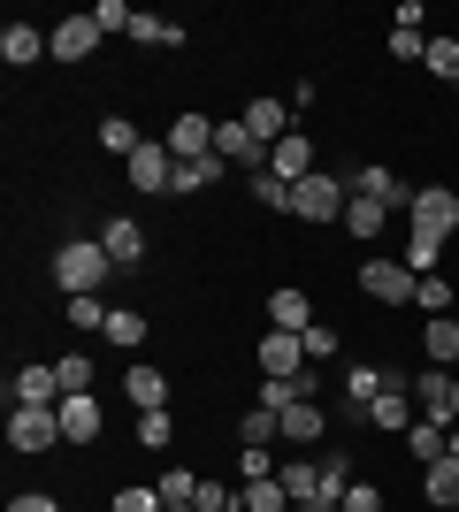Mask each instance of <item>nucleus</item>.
<instances>
[{"instance_id":"f257e3e1","label":"nucleus","mask_w":459,"mask_h":512,"mask_svg":"<svg viewBox=\"0 0 459 512\" xmlns=\"http://www.w3.org/2000/svg\"><path fill=\"white\" fill-rule=\"evenodd\" d=\"M108 276H123V268L108 260V245H100V237H77V245H62V253H54V283H62L69 299H85V291H100Z\"/></svg>"},{"instance_id":"f03ea898","label":"nucleus","mask_w":459,"mask_h":512,"mask_svg":"<svg viewBox=\"0 0 459 512\" xmlns=\"http://www.w3.org/2000/svg\"><path fill=\"white\" fill-rule=\"evenodd\" d=\"M360 291H368L375 306H414L421 276L406 268V260H391V253H368V260H360Z\"/></svg>"},{"instance_id":"7ed1b4c3","label":"nucleus","mask_w":459,"mask_h":512,"mask_svg":"<svg viewBox=\"0 0 459 512\" xmlns=\"http://www.w3.org/2000/svg\"><path fill=\"white\" fill-rule=\"evenodd\" d=\"M345 176H299V184H291V214H299V222H345Z\"/></svg>"},{"instance_id":"20e7f679","label":"nucleus","mask_w":459,"mask_h":512,"mask_svg":"<svg viewBox=\"0 0 459 512\" xmlns=\"http://www.w3.org/2000/svg\"><path fill=\"white\" fill-rule=\"evenodd\" d=\"M8 444L23 459H46V451L62 444V413L54 406H8Z\"/></svg>"},{"instance_id":"39448f33","label":"nucleus","mask_w":459,"mask_h":512,"mask_svg":"<svg viewBox=\"0 0 459 512\" xmlns=\"http://www.w3.org/2000/svg\"><path fill=\"white\" fill-rule=\"evenodd\" d=\"M406 230L414 237H452L459 230V192H444V184H429V192H414V207H406Z\"/></svg>"},{"instance_id":"423d86ee","label":"nucleus","mask_w":459,"mask_h":512,"mask_svg":"<svg viewBox=\"0 0 459 512\" xmlns=\"http://www.w3.org/2000/svg\"><path fill=\"white\" fill-rule=\"evenodd\" d=\"M123 169H131V192H138V199L169 192V184H176V153H169V138H146V146H138Z\"/></svg>"},{"instance_id":"0eeeda50","label":"nucleus","mask_w":459,"mask_h":512,"mask_svg":"<svg viewBox=\"0 0 459 512\" xmlns=\"http://www.w3.org/2000/svg\"><path fill=\"white\" fill-rule=\"evenodd\" d=\"M100 39H108V31H100L92 16H62L54 31H46V46H54V62H92V54H100Z\"/></svg>"},{"instance_id":"6e6552de","label":"nucleus","mask_w":459,"mask_h":512,"mask_svg":"<svg viewBox=\"0 0 459 512\" xmlns=\"http://www.w3.org/2000/svg\"><path fill=\"white\" fill-rule=\"evenodd\" d=\"M238 123L253 130L268 153H276V146L291 138V100H268V92H261V100H245V107H238Z\"/></svg>"},{"instance_id":"1a4fd4ad","label":"nucleus","mask_w":459,"mask_h":512,"mask_svg":"<svg viewBox=\"0 0 459 512\" xmlns=\"http://www.w3.org/2000/svg\"><path fill=\"white\" fill-rule=\"evenodd\" d=\"M261 375H276V383H299L306 375V344L291 329H261Z\"/></svg>"},{"instance_id":"9d476101","label":"nucleus","mask_w":459,"mask_h":512,"mask_svg":"<svg viewBox=\"0 0 459 512\" xmlns=\"http://www.w3.org/2000/svg\"><path fill=\"white\" fill-rule=\"evenodd\" d=\"M215 153L230 161V169H245V176H253V169H268V146H261V138H253V130L238 123V115H230V123H215Z\"/></svg>"},{"instance_id":"9b49d317","label":"nucleus","mask_w":459,"mask_h":512,"mask_svg":"<svg viewBox=\"0 0 459 512\" xmlns=\"http://www.w3.org/2000/svg\"><path fill=\"white\" fill-rule=\"evenodd\" d=\"M414 406H421V421L452 428V367H421L414 375Z\"/></svg>"},{"instance_id":"f8f14e48","label":"nucleus","mask_w":459,"mask_h":512,"mask_svg":"<svg viewBox=\"0 0 459 512\" xmlns=\"http://www.w3.org/2000/svg\"><path fill=\"white\" fill-rule=\"evenodd\" d=\"M100 245H108L115 268H138V260H146V230H138V214H108V222H100Z\"/></svg>"},{"instance_id":"ddd939ff","label":"nucleus","mask_w":459,"mask_h":512,"mask_svg":"<svg viewBox=\"0 0 459 512\" xmlns=\"http://www.w3.org/2000/svg\"><path fill=\"white\" fill-rule=\"evenodd\" d=\"M0 62H8V69H31V62H54V46H46L39 23H8V31H0Z\"/></svg>"},{"instance_id":"4468645a","label":"nucleus","mask_w":459,"mask_h":512,"mask_svg":"<svg viewBox=\"0 0 459 512\" xmlns=\"http://www.w3.org/2000/svg\"><path fill=\"white\" fill-rule=\"evenodd\" d=\"M268 329H291V337H306V329H314V299H306L299 283L268 291Z\"/></svg>"},{"instance_id":"2eb2a0df","label":"nucleus","mask_w":459,"mask_h":512,"mask_svg":"<svg viewBox=\"0 0 459 512\" xmlns=\"http://www.w3.org/2000/svg\"><path fill=\"white\" fill-rule=\"evenodd\" d=\"M169 153L176 161H207V153H215V123H207V115H176L169 123Z\"/></svg>"},{"instance_id":"dca6fc26","label":"nucleus","mask_w":459,"mask_h":512,"mask_svg":"<svg viewBox=\"0 0 459 512\" xmlns=\"http://www.w3.org/2000/svg\"><path fill=\"white\" fill-rule=\"evenodd\" d=\"M62 444H92V436H100V398H92V390H77V398H62Z\"/></svg>"},{"instance_id":"f3484780","label":"nucleus","mask_w":459,"mask_h":512,"mask_svg":"<svg viewBox=\"0 0 459 512\" xmlns=\"http://www.w3.org/2000/svg\"><path fill=\"white\" fill-rule=\"evenodd\" d=\"M8 406H62V375H54V360H46V367H23L16 390H8Z\"/></svg>"},{"instance_id":"a211bd4d","label":"nucleus","mask_w":459,"mask_h":512,"mask_svg":"<svg viewBox=\"0 0 459 512\" xmlns=\"http://www.w3.org/2000/svg\"><path fill=\"white\" fill-rule=\"evenodd\" d=\"M123 390H131V406H138V413H169V375H161V367H138V360H131Z\"/></svg>"},{"instance_id":"6ab92c4d","label":"nucleus","mask_w":459,"mask_h":512,"mask_svg":"<svg viewBox=\"0 0 459 512\" xmlns=\"http://www.w3.org/2000/svg\"><path fill=\"white\" fill-rule=\"evenodd\" d=\"M391 222H398V214L383 207V199H345V230L360 237V245H375V237L391 230Z\"/></svg>"},{"instance_id":"aec40b11","label":"nucleus","mask_w":459,"mask_h":512,"mask_svg":"<svg viewBox=\"0 0 459 512\" xmlns=\"http://www.w3.org/2000/svg\"><path fill=\"white\" fill-rule=\"evenodd\" d=\"M268 169L284 176V184H299V176H314V138H306V130H291L284 146L268 153Z\"/></svg>"},{"instance_id":"412c9836","label":"nucleus","mask_w":459,"mask_h":512,"mask_svg":"<svg viewBox=\"0 0 459 512\" xmlns=\"http://www.w3.org/2000/svg\"><path fill=\"white\" fill-rule=\"evenodd\" d=\"M421 497L437 512H459V459H437V467H421Z\"/></svg>"},{"instance_id":"4be33fe9","label":"nucleus","mask_w":459,"mask_h":512,"mask_svg":"<svg viewBox=\"0 0 459 512\" xmlns=\"http://www.w3.org/2000/svg\"><path fill=\"white\" fill-rule=\"evenodd\" d=\"M352 482H360V474H352V451H322V490L314 497H322V505H345Z\"/></svg>"},{"instance_id":"5701e85b","label":"nucleus","mask_w":459,"mask_h":512,"mask_svg":"<svg viewBox=\"0 0 459 512\" xmlns=\"http://www.w3.org/2000/svg\"><path fill=\"white\" fill-rule=\"evenodd\" d=\"M421 352H429V367H459V321L452 314L429 321V329H421Z\"/></svg>"},{"instance_id":"b1692460","label":"nucleus","mask_w":459,"mask_h":512,"mask_svg":"<svg viewBox=\"0 0 459 512\" xmlns=\"http://www.w3.org/2000/svg\"><path fill=\"white\" fill-rule=\"evenodd\" d=\"M284 444H322V406H314V398L284 406Z\"/></svg>"},{"instance_id":"393cba45","label":"nucleus","mask_w":459,"mask_h":512,"mask_svg":"<svg viewBox=\"0 0 459 512\" xmlns=\"http://www.w3.org/2000/svg\"><path fill=\"white\" fill-rule=\"evenodd\" d=\"M444 444H452V428H437V421H414V428H406V451H414L421 467H437Z\"/></svg>"},{"instance_id":"a878e982","label":"nucleus","mask_w":459,"mask_h":512,"mask_svg":"<svg viewBox=\"0 0 459 512\" xmlns=\"http://www.w3.org/2000/svg\"><path fill=\"white\" fill-rule=\"evenodd\" d=\"M100 146H108L115 161H131V153L146 146V138H138V123H131V115H100Z\"/></svg>"},{"instance_id":"bb28decb","label":"nucleus","mask_w":459,"mask_h":512,"mask_svg":"<svg viewBox=\"0 0 459 512\" xmlns=\"http://www.w3.org/2000/svg\"><path fill=\"white\" fill-rule=\"evenodd\" d=\"M276 482L291 490V505H306V497L322 490V459H291V467H276Z\"/></svg>"},{"instance_id":"cd10ccee","label":"nucleus","mask_w":459,"mask_h":512,"mask_svg":"<svg viewBox=\"0 0 459 512\" xmlns=\"http://www.w3.org/2000/svg\"><path fill=\"white\" fill-rule=\"evenodd\" d=\"M238 505H245V512H291V490L276 482V474H268V482H245Z\"/></svg>"},{"instance_id":"c85d7f7f","label":"nucleus","mask_w":459,"mask_h":512,"mask_svg":"<svg viewBox=\"0 0 459 512\" xmlns=\"http://www.w3.org/2000/svg\"><path fill=\"white\" fill-rule=\"evenodd\" d=\"M100 337H108V344H123V352H138V344H146V314H131V306H115Z\"/></svg>"},{"instance_id":"c756f323","label":"nucleus","mask_w":459,"mask_h":512,"mask_svg":"<svg viewBox=\"0 0 459 512\" xmlns=\"http://www.w3.org/2000/svg\"><path fill=\"white\" fill-rule=\"evenodd\" d=\"M253 207H276V214H291V184L276 169H253Z\"/></svg>"},{"instance_id":"7c9ffc66","label":"nucleus","mask_w":459,"mask_h":512,"mask_svg":"<svg viewBox=\"0 0 459 512\" xmlns=\"http://www.w3.org/2000/svg\"><path fill=\"white\" fill-rule=\"evenodd\" d=\"M421 62H429V77H444V85L459 92V39H429V54H421Z\"/></svg>"},{"instance_id":"2f4dec72","label":"nucleus","mask_w":459,"mask_h":512,"mask_svg":"<svg viewBox=\"0 0 459 512\" xmlns=\"http://www.w3.org/2000/svg\"><path fill=\"white\" fill-rule=\"evenodd\" d=\"M414 306H421V314H429V321H444V314H452V283H444V276H421Z\"/></svg>"},{"instance_id":"473e14b6","label":"nucleus","mask_w":459,"mask_h":512,"mask_svg":"<svg viewBox=\"0 0 459 512\" xmlns=\"http://www.w3.org/2000/svg\"><path fill=\"white\" fill-rule=\"evenodd\" d=\"M54 375H62V398L92 390V360H85V352H62V360H54Z\"/></svg>"},{"instance_id":"72a5a7b5","label":"nucleus","mask_w":459,"mask_h":512,"mask_svg":"<svg viewBox=\"0 0 459 512\" xmlns=\"http://www.w3.org/2000/svg\"><path fill=\"white\" fill-rule=\"evenodd\" d=\"M92 23H100V31H123V39H131V31H138V8H131V0H100V8H92Z\"/></svg>"},{"instance_id":"f704fd0d","label":"nucleus","mask_w":459,"mask_h":512,"mask_svg":"<svg viewBox=\"0 0 459 512\" xmlns=\"http://www.w3.org/2000/svg\"><path fill=\"white\" fill-rule=\"evenodd\" d=\"M437 260H444L437 237H414V230H406V268H414V276H437Z\"/></svg>"},{"instance_id":"c9c22d12","label":"nucleus","mask_w":459,"mask_h":512,"mask_svg":"<svg viewBox=\"0 0 459 512\" xmlns=\"http://www.w3.org/2000/svg\"><path fill=\"white\" fill-rule=\"evenodd\" d=\"M138 444H146V451H169L176 444V421H169V413H138Z\"/></svg>"},{"instance_id":"e433bc0d","label":"nucleus","mask_w":459,"mask_h":512,"mask_svg":"<svg viewBox=\"0 0 459 512\" xmlns=\"http://www.w3.org/2000/svg\"><path fill=\"white\" fill-rule=\"evenodd\" d=\"M153 490L169 497V505H192V497H199V474H192V467H169L161 482H153Z\"/></svg>"},{"instance_id":"4c0bfd02","label":"nucleus","mask_w":459,"mask_h":512,"mask_svg":"<svg viewBox=\"0 0 459 512\" xmlns=\"http://www.w3.org/2000/svg\"><path fill=\"white\" fill-rule=\"evenodd\" d=\"M138 46H184V23H161V16H138V31H131Z\"/></svg>"},{"instance_id":"58836bf2","label":"nucleus","mask_w":459,"mask_h":512,"mask_svg":"<svg viewBox=\"0 0 459 512\" xmlns=\"http://www.w3.org/2000/svg\"><path fill=\"white\" fill-rule=\"evenodd\" d=\"M306 360H337V352H345V337H337V329H329V321H314V329H306Z\"/></svg>"},{"instance_id":"ea45409f","label":"nucleus","mask_w":459,"mask_h":512,"mask_svg":"<svg viewBox=\"0 0 459 512\" xmlns=\"http://www.w3.org/2000/svg\"><path fill=\"white\" fill-rule=\"evenodd\" d=\"M69 329H108V306H100V291L69 299Z\"/></svg>"},{"instance_id":"a19ab883","label":"nucleus","mask_w":459,"mask_h":512,"mask_svg":"<svg viewBox=\"0 0 459 512\" xmlns=\"http://www.w3.org/2000/svg\"><path fill=\"white\" fill-rule=\"evenodd\" d=\"M108 512H169V497H161V490H115Z\"/></svg>"},{"instance_id":"79ce46f5","label":"nucleus","mask_w":459,"mask_h":512,"mask_svg":"<svg viewBox=\"0 0 459 512\" xmlns=\"http://www.w3.org/2000/svg\"><path fill=\"white\" fill-rule=\"evenodd\" d=\"M337 512H383V490H375V482H352V490H345V505H337Z\"/></svg>"},{"instance_id":"37998d69","label":"nucleus","mask_w":459,"mask_h":512,"mask_svg":"<svg viewBox=\"0 0 459 512\" xmlns=\"http://www.w3.org/2000/svg\"><path fill=\"white\" fill-rule=\"evenodd\" d=\"M238 474L245 482H268V474H276V451H238Z\"/></svg>"},{"instance_id":"c03bdc74","label":"nucleus","mask_w":459,"mask_h":512,"mask_svg":"<svg viewBox=\"0 0 459 512\" xmlns=\"http://www.w3.org/2000/svg\"><path fill=\"white\" fill-rule=\"evenodd\" d=\"M391 54H398V62H421V54H429V39H421V31H391Z\"/></svg>"},{"instance_id":"a18cd8bd","label":"nucleus","mask_w":459,"mask_h":512,"mask_svg":"<svg viewBox=\"0 0 459 512\" xmlns=\"http://www.w3.org/2000/svg\"><path fill=\"white\" fill-rule=\"evenodd\" d=\"M8 512H62V505H54L46 490H16V497H8Z\"/></svg>"},{"instance_id":"49530a36","label":"nucleus","mask_w":459,"mask_h":512,"mask_svg":"<svg viewBox=\"0 0 459 512\" xmlns=\"http://www.w3.org/2000/svg\"><path fill=\"white\" fill-rule=\"evenodd\" d=\"M452 428H459V375H452Z\"/></svg>"},{"instance_id":"de8ad7c7","label":"nucleus","mask_w":459,"mask_h":512,"mask_svg":"<svg viewBox=\"0 0 459 512\" xmlns=\"http://www.w3.org/2000/svg\"><path fill=\"white\" fill-rule=\"evenodd\" d=\"M444 459H459V428H452V444H444Z\"/></svg>"},{"instance_id":"09e8293b","label":"nucleus","mask_w":459,"mask_h":512,"mask_svg":"<svg viewBox=\"0 0 459 512\" xmlns=\"http://www.w3.org/2000/svg\"><path fill=\"white\" fill-rule=\"evenodd\" d=\"M169 512H199V505H169Z\"/></svg>"},{"instance_id":"8fccbe9b","label":"nucleus","mask_w":459,"mask_h":512,"mask_svg":"<svg viewBox=\"0 0 459 512\" xmlns=\"http://www.w3.org/2000/svg\"><path fill=\"white\" fill-rule=\"evenodd\" d=\"M230 512H245V505H230Z\"/></svg>"}]
</instances>
